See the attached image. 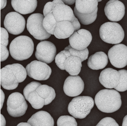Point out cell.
<instances>
[{"instance_id": "1", "label": "cell", "mask_w": 127, "mask_h": 126, "mask_svg": "<svg viewBox=\"0 0 127 126\" xmlns=\"http://www.w3.org/2000/svg\"><path fill=\"white\" fill-rule=\"evenodd\" d=\"M95 102L98 109L105 113H112L121 107L122 101L117 90L105 89L99 91L95 96Z\"/></svg>"}, {"instance_id": "2", "label": "cell", "mask_w": 127, "mask_h": 126, "mask_svg": "<svg viewBox=\"0 0 127 126\" xmlns=\"http://www.w3.org/2000/svg\"><path fill=\"white\" fill-rule=\"evenodd\" d=\"M98 5L96 0H76L74 14L81 24L90 25L96 19Z\"/></svg>"}, {"instance_id": "3", "label": "cell", "mask_w": 127, "mask_h": 126, "mask_svg": "<svg viewBox=\"0 0 127 126\" xmlns=\"http://www.w3.org/2000/svg\"><path fill=\"white\" fill-rule=\"evenodd\" d=\"M9 52L14 59L21 61L29 59L34 50L33 41L27 36H20L12 40L9 45Z\"/></svg>"}, {"instance_id": "4", "label": "cell", "mask_w": 127, "mask_h": 126, "mask_svg": "<svg viewBox=\"0 0 127 126\" xmlns=\"http://www.w3.org/2000/svg\"><path fill=\"white\" fill-rule=\"evenodd\" d=\"M94 105V100L92 97L78 96L72 99L68 104V110L73 117L83 119L89 114Z\"/></svg>"}, {"instance_id": "5", "label": "cell", "mask_w": 127, "mask_h": 126, "mask_svg": "<svg viewBox=\"0 0 127 126\" xmlns=\"http://www.w3.org/2000/svg\"><path fill=\"white\" fill-rule=\"evenodd\" d=\"M100 37L105 42L118 44L124 40L125 33L121 25L116 22H108L103 24L99 30Z\"/></svg>"}, {"instance_id": "6", "label": "cell", "mask_w": 127, "mask_h": 126, "mask_svg": "<svg viewBox=\"0 0 127 126\" xmlns=\"http://www.w3.org/2000/svg\"><path fill=\"white\" fill-rule=\"evenodd\" d=\"M44 17L43 14L36 13L30 16L27 22L28 32L37 40H45L51 37V34L48 33L43 25Z\"/></svg>"}, {"instance_id": "7", "label": "cell", "mask_w": 127, "mask_h": 126, "mask_svg": "<svg viewBox=\"0 0 127 126\" xmlns=\"http://www.w3.org/2000/svg\"><path fill=\"white\" fill-rule=\"evenodd\" d=\"M7 105L9 114L13 117L24 116L28 108L25 97L19 92H14L9 95Z\"/></svg>"}, {"instance_id": "8", "label": "cell", "mask_w": 127, "mask_h": 126, "mask_svg": "<svg viewBox=\"0 0 127 126\" xmlns=\"http://www.w3.org/2000/svg\"><path fill=\"white\" fill-rule=\"evenodd\" d=\"M52 13L57 22L68 21L73 24L76 31L79 30L80 24L79 21L74 15L73 10L69 6L65 5L63 0H59V2L53 8Z\"/></svg>"}, {"instance_id": "9", "label": "cell", "mask_w": 127, "mask_h": 126, "mask_svg": "<svg viewBox=\"0 0 127 126\" xmlns=\"http://www.w3.org/2000/svg\"><path fill=\"white\" fill-rule=\"evenodd\" d=\"M26 69L29 77L39 81L47 80L52 73L51 68L48 65L36 60L28 64Z\"/></svg>"}, {"instance_id": "10", "label": "cell", "mask_w": 127, "mask_h": 126, "mask_svg": "<svg viewBox=\"0 0 127 126\" xmlns=\"http://www.w3.org/2000/svg\"><path fill=\"white\" fill-rule=\"evenodd\" d=\"M4 25L9 33L18 35L24 30L26 21L24 17L20 14L17 12H11L5 17Z\"/></svg>"}, {"instance_id": "11", "label": "cell", "mask_w": 127, "mask_h": 126, "mask_svg": "<svg viewBox=\"0 0 127 126\" xmlns=\"http://www.w3.org/2000/svg\"><path fill=\"white\" fill-rule=\"evenodd\" d=\"M108 56L111 64L115 67H125L127 65V46L123 44L114 45L109 50Z\"/></svg>"}, {"instance_id": "12", "label": "cell", "mask_w": 127, "mask_h": 126, "mask_svg": "<svg viewBox=\"0 0 127 126\" xmlns=\"http://www.w3.org/2000/svg\"><path fill=\"white\" fill-rule=\"evenodd\" d=\"M56 52L55 45L51 42L45 41L38 44L35 54L39 61L50 64L54 60Z\"/></svg>"}, {"instance_id": "13", "label": "cell", "mask_w": 127, "mask_h": 126, "mask_svg": "<svg viewBox=\"0 0 127 126\" xmlns=\"http://www.w3.org/2000/svg\"><path fill=\"white\" fill-rule=\"evenodd\" d=\"M92 40L90 31L85 29H79L69 38L70 45L75 49L82 50L87 48Z\"/></svg>"}, {"instance_id": "14", "label": "cell", "mask_w": 127, "mask_h": 126, "mask_svg": "<svg viewBox=\"0 0 127 126\" xmlns=\"http://www.w3.org/2000/svg\"><path fill=\"white\" fill-rule=\"evenodd\" d=\"M105 13L107 19L111 21L117 22L122 19L125 13V6L121 1L110 0L105 6Z\"/></svg>"}, {"instance_id": "15", "label": "cell", "mask_w": 127, "mask_h": 126, "mask_svg": "<svg viewBox=\"0 0 127 126\" xmlns=\"http://www.w3.org/2000/svg\"><path fill=\"white\" fill-rule=\"evenodd\" d=\"M84 89V83L79 76H69L65 80L64 91L68 96L73 97L79 96Z\"/></svg>"}, {"instance_id": "16", "label": "cell", "mask_w": 127, "mask_h": 126, "mask_svg": "<svg viewBox=\"0 0 127 126\" xmlns=\"http://www.w3.org/2000/svg\"><path fill=\"white\" fill-rule=\"evenodd\" d=\"M121 75L118 71L107 68L101 71L99 80L102 85L107 88H115L119 85Z\"/></svg>"}, {"instance_id": "17", "label": "cell", "mask_w": 127, "mask_h": 126, "mask_svg": "<svg viewBox=\"0 0 127 126\" xmlns=\"http://www.w3.org/2000/svg\"><path fill=\"white\" fill-rule=\"evenodd\" d=\"M0 83L2 88L7 90L15 89L19 85L15 76L6 66L0 70Z\"/></svg>"}, {"instance_id": "18", "label": "cell", "mask_w": 127, "mask_h": 126, "mask_svg": "<svg viewBox=\"0 0 127 126\" xmlns=\"http://www.w3.org/2000/svg\"><path fill=\"white\" fill-rule=\"evenodd\" d=\"M28 123L32 126H54V121L48 112L39 111L33 114L28 120Z\"/></svg>"}, {"instance_id": "19", "label": "cell", "mask_w": 127, "mask_h": 126, "mask_svg": "<svg viewBox=\"0 0 127 126\" xmlns=\"http://www.w3.org/2000/svg\"><path fill=\"white\" fill-rule=\"evenodd\" d=\"M11 4L17 12L27 14L34 12L37 7V1L36 0H12Z\"/></svg>"}, {"instance_id": "20", "label": "cell", "mask_w": 127, "mask_h": 126, "mask_svg": "<svg viewBox=\"0 0 127 126\" xmlns=\"http://www.w3.org/2000/svg\"><path fill=\"white\" fill-rule=\"evenodd\" d=\"M108 63L107 55L103 52H98L89 58L87 65L94 70H99L105 68Z\"/></svg>"}, {"instance_id": "21", "label": "cell", "mask_w": 127, "mask_h": 126, "mask_svg": "<svg viewBox=\"0 0 127 126\" xmlns=\"http://www.w3.org/2000/svg\"><path fill=\"white\" fill-rule=\"evenodd\" d=\"M74 31L76 30L71 22L61 21L57 24L54 35L57 39H65L71 37Z\"/></svg>"}, {"instance_id": "22", "label": "cell", "mask_w": 127, "mask_h": 126, "mask_svg": "<svg viewBox=\"0 0 127 126\" xmlns=\"http://www.w3.org/2000/svg\"><path fill=\"white\" fill-rule=\"evenodd\" d=\"M64 67L65 70L71 76H77L82 67L81 60L78 57L71 56L66 59Z\"/></svg>"}, {"instance_id": "23", "label": "cell", "mask_w": 127, "mask_h": 126, "mask_svg": "<svg viewBox=\"0 0 127 126\" xmlns=\"http://www.w3.org/2000/svg\"><path fill=\"white\" fill-rule=\"evenodd\" d=\"M38 94L45 100V105H48L54 100L56 96L55 91L47 85H41L36 91Z\"/></svg>"}, {"instance_id": "24", "label": "cell", "mask_w": 127, "mask_h": 126, "mask_svg": "<svg viewBox=\"0 0 127 126\" xmlns=\"http://www.w3.org/2000/svg\"><path fill=\"white\" fill-rule=\"evenodd\" d=\"M6 66L13 72L19 83L22 82L26 79L27 73L22 65L19 64H14Z\"/></svg>"}, {"instance_id": "25", "label": "cell", "mask_w": 127, "mask_h": 126, "mask_svg": "<svg viewBox=\"0 0 127 126\" xmlns=\"http://www.w3.org/2000/svg\"><path fill=\"white\" fill-rule=\"evenodd\" d=\"M58 23L53 13H49L45 17L43 21V25L46 31L51 35H54Z\"/></svg>"}, {"instance_id": "26", "label": "cell", "mask_w": 127, "mask_h": 126, "mask_svg": "<svg viewBox=\"0 0 127 126\" xmlns=\"http://www.w3.org/2000/svg\"><path fill=\"white\" fill-rule=\"evenodd\" d=\"M27 101L32 107L36 109L42 108L45 105V100L36 91L32 92L28 96Z\"/></svg>"}, {"instance_id": "27", "label": "cell", "mask_w": 127, "mask_h": 126, "mask_svg": "<svg viewBox=\"0 0 127 126\" xmlns=\"http://www.w3.org/2000/svg\"><path fill=\"white\" fill-rule=\"evenodd\" d=\"M71 56L68 51L64 50L57 54L55 58V62L57 66L62 70H65L64 64L66 59Z\"/></svg>"}, {"instance_id": "28", "label": "cell", "mask_w": 127, "mask_h": 126, "mask_svg": "<svg viewBox=\"0 0 127 126\" xmlns=\"http://www.w3.org/2000/svg\"><path fill=\"white\" fill-rule=\"evenodd\" d=\"M64 49L68 51L70 53L71 56H76L79 57L81 59L82 62L86 60L88 57L89 50L87 48H86L83 50H79L73 49L70 45H69L65 48Z\"/></svg>"}, {"instance_id": "29", "label": "cell", "mask_w": 127, "mask_h": 126, "mask_svg": "<svg viewBox=\"0 0 127 126\" xmlns=\"http://www.w3.org/2000/svg\"><path fill=\"white\" fill-rule=\"evenodd\" d=\"M121 75L119 85L114 89L119 92H124L127 90V70L123 69L119 71Z\"/></svg>"}, {"instance_id": "30", "label": "cell", "mask_w": 127, "mask_h": 126, "mask_svg": "<svg viewBox=\"0 0 127 126\" xmlns=\"http://www.w3.org/2000/svg\"><path fill=\"white\" fill-rule=\"evenodd\" d=\"M57 126H77V123L73 117L63 116L58 119Z\"/></svg>"}, {"instance_id": "31", "label": "cell", "mask_w": 127, "mask_h": 126, "mask_svg": "<svg viewBox=\"0 0 127 126\" xmlns=\"http://www.w3.org/2000/svg\"><path fill=\"white\" fill-rule=\"evenodd\" d=\"M41 85L40 83L36 81H32L27 85L23 91L24 96L27 101L30 94L32 92L36 91V89Z\"/></svg>"}, {"instance_id": "32", "label": "cell", "mask_w": 127, "mask_h": 126, "mask_svg": "<svg viewBox=\"0 0 127 126\" xmlns=\"http://www.w3.org/2000/svg\"><path fill=\"white\" fill-rule=\"evenodd\" d=\"M95 126H119L114 119L105 117L102 119Z\"/></svg>"}, {"instance_id": "33", "label": "cell", "mask_w": 127, "mask_h": 126, "mask_svg": "<svg viewBox=\"0 0 127 126\" xmlns=\"http://www.w3.org/2000/svg\"><path fill=\"white\" fill-rule=\"evenodd\" d=\"M59 1V0H54L53 2H49L46 4L43 10L44 17H46L49 13H52L53 8Z\"/></svg>"}, {"instance_id": "34", "label": "cell", "mask_w": 127, "mask_h": 126, "mask_svg": "<svg viewBox=\"0 0 127 126\" xmlns=\"http://www.w3.org/2000/svg\"><path fill=\"white\" fill-rule=\"evenodd\" d=\"M9 35L7 30L3 27L0 28V44L7 46L9 43Z\"/></svg>"}, {"instance_id": "35", "label": "cell", "mask_w": 127, "mask_h": 126, "mask_svg": "<svg viewBox=\"0 0 127 126\" xmlns=\"http://www.w3.org/2000/svg\"><path fill=\"white\" fill-rule=\"evenodd\" d=\"M9 55V52L7 47L0 44V57L1 62L6 60L8 57Z\"/></svg>"}, {"instance_id": "36", "label": "cell", "mask_w": 127, "mask_h": 126, "mask_svg": "<svg viewBox=\"0 0 127 126\" xmlns=\"http://www.w3.org/2000/svg\"><path fill=\"white\" fill-rule=\"evenodd\" d=\"M0 91H1V93H0V96H1V100H0V104H1V106H0V109L2 108V106H3V103L4 102V100H5V94L2 90L0 89Z\"/></svg>"}, {"instance_id": "37", "label": "cell", "mask_w": 127, "mask_h": 126, "mask_svg": "<svg viewBox=\"0 0 127 126\" xmlns=\"http://www.w3.org/2000/svg\"><path fill=\"white\" fill-rule=\"evenodd\" d=\"M0 126H5L6 125V120L5 119L4 117L2 114L0 115Z\"/></svg>"}, {"instance_id": "38", "label": "cell", "mask_w": 127, "mask_h": 126, "mask_svg": "<svg viewBox=\"0 0 127 126\" xmlns=\"http://www.w3.org/2000/svg\"><path fill=\"white\" fill-rule=\"evenodd\" d=\"M0 6H1V10H2V9H3L4 7L6 6V4H7V0H1L0 1Z\"/></svg>"}, {"instance_id": "39", "label": "cell", "mask_w": 127, "mask_h": 126, "mask_svg": "<svg viewBox=\"0 0 127 126\" xmlns=\"http://www.w3.org/2000/svg\"><path fill=\"white\" fill-rule=\"evenodd\" d=\"M76 0H63L64 3H65L67 5H72L71 3L74 4Z\"/></svg>"}, {"instance_id": "40", "label": "cell", "mask_w": 127, "mask_h": 126, "mask_svg": "<svg viewBox=\"0 0 127 126\" xmlns=\"http://www.w3.org/2000/svg\"><path fill=\"white\" fill-rule=\"evenodd\" d=\"M122 126H127V115L126 116H125L123 119Z\"/></svg>"}, {"instance_id": "41", "label": "cell", "mask_w": 127, "mask_h": 126, "mask_svg": "<svg viewBox=\"0 0 127 126\" xmlns=\"http://www.w3.org/2000/svg\"><path fill=\"white\" fill-rule=\"evenodd\" d=\"M17 126H32L29 124L28 123H19Z\"/></svg>"}, {"instance_id": "42", "label": "cell", "mask_w": 127, "mask_h": 126, "mask_svg": "<svg viewBox=\"0 0 127 126\" xmlns=\"http://www.w3.org/2000/svg\"><path fill=\"white\" fill-rule=\"evenodd\" d=\"M101 0H98V2H100V1H101Z\"/></svg>"}]
</instances>
